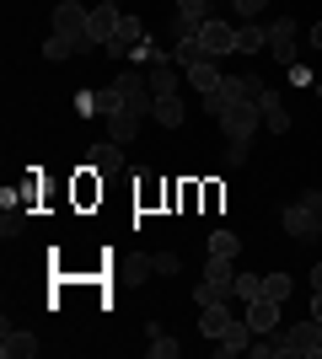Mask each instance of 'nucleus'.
<instances>
[{
	"label": "nucleus",
	"instance_id": "38",
	"mask_svg": "<svg viewBox=\"0 0 322 359\" xmlns=\"http://www.w3.org/2000/svg\"><path fill=\"white\" fill-rule=\"evenodd\" d=\"M311 316H317V322H322V290H317V295H311Z\"/></svg>",
	"mask_w": 322,
	"mask_h": 359
},
{
	"label": "nucleus",
	"instance_id": "36",
	"mask_svg": "<svg viewBox=\"0 0 322 359\" xmlns=\"http://www.w3.org/2000/svg\"><path fill=\"white\" fill-rule=\"evenodd\" d=\"M76 113H86V118H92V113H97V91H81V97H76Z\"/></svg>",
	"mask_w": 322,
	"mask_h": 359
},
{
	"label": "nucleus",
	"instance_id": "4",
	"mask_svg": "<svg viewBox=\"0 0 322 359\" xmlns=\"http://www.w3.org/2000/svg\"><path fill=\"white\" fill-rule=\"evenodd\" d=\"M253 338H258V332H253V322H236V316H231L226 322V332H220V338H215V359H236V354H247V348H253Z\"/></svg>",
	"mask_w": 322,
	"mask_h": 359
},
{
	"label": "nucleus",
	"instance_id": "8",
	"mask_svg": "<svg viewBox=\"0 0 322 359\" xmlns=\"http://www.w3.org/2000/svg\"><path fill=\"white\" fill-rule=\"evenodd\" d=\"M38 332H27V327H11V322H6V327H0V354L6 359H32L38 354Z\"/></svg>",
	"mask_w": 322,
	"mask_h": 359
},
{
	"label": "nucleus",
	"instance_id": "14",
	"mask_svg": "<svg viewBox=\"0 0 322 359\" xmlns=\"http://www.w3.org/2000/svg\"><path fill=\"white\" fill-rule=\"evenodd\" d=\"M242 316L253 322V332H269V327H279V300L258 295V300H247V306H242Z\"/></svg>",
	"mask_w": 322,
	"mask_h": 359
},
{
	"label": "nucleus",
	"instance_id": "23",
	"mask_svg": "<svg viewBox=\"0 0 322 359\" xmlns=\"http://www.w3.org/2000/svg\"><path fill=\"white\" fill-rule=\"evenodd\" d=\"M204 279H215V285H236V257L210 252V257H204Z\"/></svg>",
	"mask_w": 322,
	"mask_h": 359
},
{
	"label": "nucleus",
	"instance_id": "5",
	"mask_svg": "<svg viewBox=\"0 0 322 359\" xmlns=\"http://www.w3.org/2000/svg\"><path fill=\"white\" fill-rule=\"evenodd\" d=\"M269 54H274L285 70L295 65V16H274V22H269Z\"/></svg>",
	"mask_w": 322,
	"mask_h": 359
},
{
	"label": "nucleus",
	"instance_id": "6",
	"mask_svg": "<svg viewBox=\"0 0 322 359\" xmlns=\"http://www.w3.org/2000/svg\"><path fill=\"white\" fill-rule=\"evenodd\" d=\"M290 359H322V322L317 316L290 327Z\"/></svg>",
	"mask_w": 322,
	"mask_h": 359
},
{
	"label": "nucleus",
	"instance_id": "22",
	"mask_svg": "<svg viewBox=\"0 0 322 359\" xmlns=\"http://www.w3.org/2000/svg\"><path fill=\"white\" fill-rule=\"evenodd\" d=\"M258 48H269V27L242 22V27H236V54H258Z\"/></svg>",
	"mask_w": 322,
	"mask_h": 359
},
{
	"label": "nucleus",
	"instance_id": "21",
	"mask_svg": "<svg viewBox=\"0 0 322 359\" xmlns=\"http://www.w3.org/2000/svg\"><path fill=\"white\" fill-rule=\"evenodd\" d=\"M97 198H102V172H97V166H86V172L76 177V204H81V210H92Z\"/></svg>",
	"mask_w": 322,
	"mask_h": 359
},
{
	"label": "nucleus",
	"instance_id": "37",
	"mask_svg": "<svg viewBox=\"0 0 322 359\" xmlns=\"http://www.w3.org/2000/svg\"><path fill=\"white\" fill-rule=\"evenodd\" d=\"M301 204H311V210L322 215V188H307V194H301Z\"/></svg>",
	"mask_w": 322,
	"mask_h": 359
},
{
	"label": "nucleus",
	"instance_id": "3",
	"mask_svg": "<svg viewBox=\"0 0 322 359\" xmlns=\"http://www.w3.org/2000/svg\"><path fill=\"white\" fill-rule=\"evenodd\" d=\"M279 225H285V236H295V241H317L322 236V215L311 210V204H301V198L279 215Z\"/></svg>",
	"mask_w": 322,
	"mask_h": 359
},
{
	"label": "nucleus",
	"instance_id": "34",
	"mask_svg": "<svg viewBox=\"0 0 322 359\" xmlns=\"http://www.w3.org/2000/svg\"><path fill=\"white\" fill-rule=\"evenodd\" d=\"M220 198H226V188H220V182H204V210H220Z\"/></svg>",
	"mask_w": 322,
	"mask_h": 359
},
{
	"label": "nucleus",
	"instance_id": "25",
	"mask_svg": "<svg viewBox=\"0 0 322 359\" xmlns=\"http://www.w3.org/2000/svg\"><path fill=\"white\" fill-rule=\"evenodd\" d=\"M263 295V279L258 273H236V285H231V306H247V300Z\"/></svg>",
	"mask_w": 322,
	"mask_h": 359
},
{
	"label": "nucleus",
	"instance_id": "41",
	"mask_svg": "<svg viewBox=\"0 0 322 359\" xmlns=\"http://www.w3.org/2000/svg\"><path fill=\"white\" fill-rule=\"evenodd\" d=\"M210 6H215V0H210Z\"/></svg>",
	"mask_w": 322,
	"mask_h": 359
},
{
	"label": "nucleus",
	"instance_id": "27",
	"mask_svg": "<svg viewBox=\"0 0 322 359\" xmlns=\"http://www.w3.org/2000/svg\"><path fill=\"white\" fill-rule=\"evenodd\" d=\"M290 290H295L290 273H263V295H269V300H279V306H285V300H290Z\"/></svg>",
	"mask_w": 322,
	"mask_h": 359
},
{
	"label": "nucleus",
	"instance_id": "12",
	"mask_svg": "<svg viewBox=\"0 0 322 359\" xmlns=\"http://www.w3.org/2000/svg\"><path fill=\"white\" fill-rule=\"evenodd\" d=\"M253 359H290V332H279V327H269V332H258L253 338V348H247Z\"/></svg>",
	"mask_w": 322,
	"mask_h": 359
},
{
	"label": "nucleus",
	"instance_id": "13",
	"mask_svg": "<svg viewBox=\"0 0 322 359\" xmlns=\"http://www.w3.org/2000/svg\"><path fill=\"white\" fill-rule=\"evenodd\" d=\"M145 81H151V91H156V97H177V91H183V81H177V65H172V54H167V60H156L151 70H145Z\"/></svg>",
	"mask_w": 322,
	"mask_h": 359
},
{
	"label": "nucleus",
	"instance_id": "29",
	"mask_svg": "<svg viewBox=\"0 0 322 359\" xmlns=\"http://www.w3.org/2000/svg\"><path fill=\"white\" fill-rule=\"evenodd\" d=\"M194 300H199V306H215V300H231V285H215V279H199Z\"/></svg>",
	"mask_w": 322,
	"mask_h": 359
},
{
	"label": "nucleus",
	"instance_id": "28",
	"mask_svg": "<svg viewBox=\"0 0 322 359\" xmlns=\"http://www.w3.org/2000/svg\"><path fill=\"white\" fill-rule=\"evenodd\" d=\"M22 231H27V210H22V204H11V210L0 215V236L11 241V236H22Z\"/></svg>",
	"mask_w": 322,
	"mask_h": 359
},
{
	"label": "nucleus",
	"instance_id": "2",
	"mask_svg": "<svg viewBox=\"0 0 322 359\" xmlns=\"http://www.w3.org/2000/svg\"><path fill=\"white\" fill-rule=\"evenodd\" d=\"M258 97H263V81H258V75H226L220 91L204 97V113H220L226 102H258Z\"/></svg>",
	"mask_w": 322,
	"mask_h": 359
},
{
	"label": "nucleus",
	"instance_id": "10",
	"mask_svg": "<svg viewBox=\"0 0 322 359\" xmlns=\"http://www.w3.org/2000/svg\"><path fill=\"white\" fill-rule=\"evenodd\" d=\"M258 107H263V129H269V135H285V129H290V107H285V97H279L274 86H263Z\"/></svg>",
	"mask_w": 322,
	"mask_h": 359
},
{
	"label": "nucleus",
	"instance_id": "40",
	"mask_svg": "<svg viewBox=\"0 0 322 359\" xmlns=\"http://www.w3.org/2000/svg\"><path fill=\"white\" fill-rule=\"evenodd\" d=\"M311 285H317V290H322V263H317V269H311Z\"/></svg>",
	"mask_w": 322,
	"mask_h": 359
},
{
	"label": "nucleus",
	"instance_id": "15",
	"mask_svg": "<svg viewBox=\"0 0 322 359\" xmlns=\"http://www.w3.org/2000/svg\"><path fill=\"white\" fill-rule=\"evenodd\" d=\"M183 75H188V86H199V97L220 91V81H226V75L215 70V60H194V65H183Z\"/></svg>",
	"mask_w": 322,
	"mask_h": 359
},
{
	"label": "nucleus",
	"instance_id": "26",
	"mask_svg": "<svg viewBox=\"0 0 322 359\" xmlns=\"http://www.w3.org/2000/svg\"><path fill=\"white\" fill-rule=\"evenodd\" d=\"M81 48H76V38H65V32H48V43H43V60H76Z\"/></svg>",
	"mask_w": 322,
	"mask_h": 359
},
{
	"label": "nucleus",
	"instance_id": "17",
	"mask_svg": "<svg viewBox=\"0 0 322 359\" xmlns=\"http://www.w3.org/2000/svg\"><path fill=\"white\" fill-rule=\"evenodd\" d=\"M231 322V300H215V306H199V332L204 338H220Z\"/></svg>",
	"mask_w": 322,
	"mask_h": 359
},
{
	"label": "nucleus",
	"instance_id": "1",
	"mask_svg": "<svg viewBox=\"0 0 322 359\" xmlns=\"http://www.w3.org/2000/svg\"><path fill=\"white\" fill-rule=\"evenodd\" d=\"M215 118H220L226 140H253V135L263 129V107H258V102H226Z\"/></svg>",
	"mask_w": 322,
	"mask_h": 359
},
{
	"label": "nucleus",
	"instance_id": "33",
	"mask_svg": "<svg viewBox=\"0 0 322 359\" xmlns=\"http://www.w3.org/2000/svg\"><path fill=\"white\" fill-rule=\"evenodd\" d=\"M231 6H236V16H242V22H258L269 0H231Z\"/></svg>",
	"mask_w": 322,
	"mask_h": 359
},
{
	"label": "nucleus",
	"instance_id": "32",
	"mask_svg": "<svg viewBox=\"0 0 322 359\" xmlns=\"http://www.w3.org/2000/svg\"><path fill=\"white\" fill-rule=\"evenodd\" d=\"M177 269H183V257H177V252H156L151 257V273H167V279H172Z\"/></svg>",
	"mask_w": 322,
	"mask_h": 359
},
{
	"label": "nucleus",
	"instance_id": "16",
	"mask_svg": "<svg viewBox=\"0 0 322 359\" xmlns=\"http://www.w3.org/2000/svg\"><path fill=\"white\" fill-rule=\"evenodd\" d=\"M140 113H129V107H123V113H107V140H113V145H129V140L140 135Z\"/></svg>",
	"mask_w": 322,
	"mask_h": 359
},
{
	"label": "nucleus",
	"instance_id": "39",
	"mask_svg": "<svg viewBox=\"0 0 322 359\" xmlns=\"http://www.w3.org/2000/svg\"><path fill=\"white\" fill-rule=\"evenodd\" d=\"M311 48H322V22H317V27H311Z\"/></svg>",
	"mask_w": 322,
	"mask_h": 359
},
{
	"label": "nucleus",
	"instance_id": "24",
	"mask_svg": "<svg viewBox=\"0 0 322 359\" xmlns=\"http://www.w3.org/2000/svg\"><path fill=\"white\" fill-rule=\"evenodd\" d=\"M167 188H172V182L140 177V188H135V204H140V210H156V204H167Z\"/></svg>",
	"mask_w": 322,
	"mask_h": 359
},
{
	"label": "nucleus",
	"instance_id": "11",
	"mask_svg": "<svg viewBox=\"0 0 322 359\" xmlns=\"http://www.w3.org/2000/svg\"><path fill=\"white\" fill-rule=\"evenodd\" d=\"M86 166H97L102 177L123 172V145H113V140H92V150H86Z\"/></svg>",
	"mask_w": 322,
	"mask_h": 359
},
{
	"label": "nucleus",
	"instance_id": "18",
	"mask_svg": "<svg viewBox=\"0 0 322 359\" xmlns=\"http://www.w3.org/2000/svg\"><path fill=\"white\" fill-rule=\"evenodd\" d=\"M145 338H151V344H145V348H151V359H177V354H183V344H177L161 322H151V327H145Z\"/></svg>",
	"mask_w": 322,
	"mask_h": 359
},
{
	"label": "nucleus",
	"instance_id": "20",
	"mask_svg": "<svg viewBox=\"0 0 322 359\" xmlns=\"http://www.w3.org/2000/svg\"><path fill=\"white\" fill-rule=\"evenodd\" d=\"M151 118H156V123H167V129H183V118H188V107H183V97H156V107H151Z\"/></svg>",
	"mask_w": 322,
	"mask_h": 359
},
{
	"label": "nucleus",
	"instance_id": "35",
	"mask_svg": "<svg viewBox=\"0 0 322 359\" xmlns=\"http://www.w3.org/2000/svg\"><path fill=\"white\" fill-rule=\"evenodd\" d=\"M290 86H307V91H311V70H307V65H301V60L290 65Z\"/></svg>",
	"mask_w": 322,
	"mask_h": 359
},
{
	"label": "nucleus",
	"instance_id": "31",
	"mask_svg": "<svg viewBox=\"0 0 322 359\" xmlns=\"http://www.w3.org/2000/svg\"><path fill=\"white\" fill-rule=\"evenodd\" d=\"M253 156V140H226V166H247Z\"/></svg>",
	"mask_w": 322,
	"mask_h": 359
},
{
	"label": "nucleus",
	"instance_id": "30",
	"mask_svg": "<svg viewBox=\"0 0 322 359\" xmlns=\"http://www.w3.org/2000/svg\"><path fill=\"white\" fill-rule=\"evenodd\" d=\"M210 252H220V257H236V252H242L236 231H215V236H210Z\"/></svg>",
	"mask_w": 322,
	"mask_h": 359
},
{
	"label": "nucleus",
	"instance_id": "19",
	"mask_svg": "<svg viewBox=\"0 0 322 359\" xmlns=\"http://www.w3.org/2000/svg\"><path fill=\"white\" fill-rule=\"evenodd\" d=\"M210 22V0H177V32H199Z\"/></svg>",
	"mask_w": 322,
	"mask_h": 359
},
{
	"label": "nucleus",
	"instance_id": "9",
	"mask_svg": "<svg viewBox=\"0 0 322 359\" xmlns=\"http://www.w3.org/2000/svg\"><path fill=\"white\" fill-rule=\"evenodd\" d=\"M119 22H123V11L113 6V0H97V6H92V38H97L102 48L119 38Z\"/></svg>",
	"mask_w": 322,
	"mask_h": 359
},
{
	"label": "nucleus",
	"instance_id": "7",
	"mask_svg": "<svg viewBox=\"0 0 322 359\" xmlns=\"http://www.w3.org/2000/svg\"><path fill=\"white\" fill-rule=\"evenodd\" d=\"M199 48H204V60H220V54H231V48H236V27H231V22H204L199 27Z\"/></svg>",
	"mask_w": 322,
	"mask_h": 359
}]
</instances>
